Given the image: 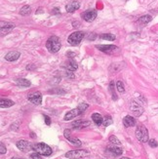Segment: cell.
<instances>
[{
  "instance_id": "obj_1",
  "label": "cell",
  "mask_w": 158,
  "mask_h": 159,
  "mask_svg": "<svg viewBox=\"0 0 158 159\" xmlns=\"http://www.w3.org/2000/svg\"><path fill=\"white\" fill-rule=\"evenodd\" d=\"M61 41L58 36H51L46 42V48L50 53H57L61 49Z\"/></svg>"
},
{
  "instance_id": "obj_2",
  "label": "cell",
  "mask_w": 158,
  "mask_h": 159,
  "mask_svg": "<svg viewBox=\"0 0 158 159\" xmlns=\"http://www.w3.org/2000/svg\"><path fill=\"white\" fill-rule=\"evenodd\" d=\"M32 149L35 152L39 153L40 155H44V156H49L52 154V149L48 144H44V142H38L32 146Z\"/></svg>"
},
{
  "instance_id": "obj_3",
  "label": "cell",
  "mask_w": 158,
  "mask_h": 159,
  "mask_svg": "<svg viewBox=\"0 0 158 159\" xmlns=\"http://www.w3.org/2000/svg\"><path fill=\"white\" fill-rule=\"evenodd\" d=\"M136 137L141 142H148L149 141V135L146 127L143 125H139L136 129Z\"/></svg>"
},
{
  "instance_id": "obj_4",
  "label": "cell",
  "mask_w": 158,
  "mask_h": 159,
  "mask_svg": "<svg viewBox=\"0 0 158 159\" xmlns=\"http://www.w3.org/2000/svg\"><path fill=\"white\" fill-rule=\"evenodd\" d=\"M84 35H85V33H84L83 31H75L69 36V38H67V42L72 46L78 45L84 38Z\"/></svg>"
},
{
  "instance_id": "obj_5",
  "label": "cell",
  "mask_w": 158,
  "mask_h": 159,
  "mask_svg": "<svg viewBox=\"0 0 158 159\" xmlns=\"http://www.w3.org/2000/svg\"><path fill=\"white\" fill-rule=\"evenodd\" d=\"M89 155V152L87 150L84 149H77V150H71L65 153V157L69 158V159H80L84 158L86 156Z\"/></svg>"
},
{
  "instance_id": "obj_6",
  "label": "cell",
  "mask_w": 158,
  "mask_h": 159,
  "mask_svg": "<svg viewBox=\"0 0 158 159\" xmlns=\"http://www.w3.org/2000/svg\"><path fill=\"white\" fill-rule=\"evenodd\" d=\"M97 15H98V12L96 10L94 9H90V10H87L85 12H83L81 14V17L83 18L84 21L88 22V23H91L93 22L95 19L97 18Z\"/></svg>"
},
{
  "instance_id": "obj_7",
  "label": "cell",
  "mask_w": 158,
  "mask_h": 159,
  "mask_svg": "<svg viewBox=\"0 0 158 159\" xmlns=\"http://www.w3.org/2000/svg\"><path fill=\"white\" fill-rule=\"evenodd\" d=\"M96 48L99 49L100 51L103 52V53H107V54H113L115 52L119 51V48L115 45H96Z\"/></svg>"
},
{
  "instance_id": "obj_8",
  "label": "cell",
  "mask_w": 158,
  "mask_h": 159,
  "mask_svg": "<svg viewBox=\"0 0 158 159\" xmlns=\"http://www.w3.org/2000/svg\"><path fill=\"white\" fill-rule=\"evenodd\" d=\"M64 138L69 141L70 144H73V146H75V147H80L81 144V141L79 139L77 138H74V137H72L71 135V132H70V130H64Z\"/></svg>"
},
{
  "instance_id": "obj_9",
  "label": "cell",
  "mask_w": 158,
  "mask_h": 159,
  "mask_svg": "<svg viewBox=\"0 0 158 159\" xmlns=\"http://www.w3.org/2000/svg\"><path fill=\"white\" fill-rule=\"evenodd\" d=\"M28 100L34 105L39 106L42 103V94L40 92H33L28 95Z\"/></svg>"
},
{
  "instance_id": "obj_10",
  "label": "cell",
  "mask_w": 158,
  "mask_h": 159,
  "mask_svg": "<svg viewBox=\"0 0 158 159\" xmlns=\"http://www.w3.org/2000/svg\"><path fill=\"white\" fill-rule=\"evenodd\" d=\"M17 147L24 152H28L29 150H33L32 149V144H30V142L24 141V140H20V141L17 142Z\"/></svg>"
},
{
  "instance_id": "obj_11",
  "label": "cell",
  "mask_w": 158,
  "mask_h": 159,
  "mask_svg": "<svg viewBox=\"0 0 158 159\" xmlns=\"http://www.w3.org/2000/svg\"><path fill=\"white\" fill-rule=\"evenodd\" d=\"M130 109L132 111V113L135 115V116H141L143 112V108H141L140 103H136V102H132L130 106Z\"/></svg>"
},
{
  "instance_id": "obj_12",
  "label": "cell",
  "mask_w": 158,
  "mask_h": 159,
  "mask_svg": "<svg viewBox=\"0 0 158 159\" xmlns=\"http://www.w3.org/2000/svg\"><path fill=\"white\" fill-rule=\"evenodd\" d=\"M1 33L2 35L4 34H7L12 31L13 28L15 27V24H12V23H9V22H1Z\"/></svg>"
},
{
  "instance_id": "obj_13",
  "label": "cell",
  "mask_w": 158,
  "mask_h": 159,
  "mask_svg": "<svg viewBox=\"0 0 158 159\" xmlns=\"http://www.w3.org/2000/svg\"><path fill=\"white\" fill-rule=\"evenodd\" d=\"M80 114H82V112L80 111V109H79L78 108H76L71 109L70 111L67 112V113L64 115V120H65V121H67V120H71V119L75 118L76 116H78V115H80Z\"/></svg>"
},
{
  "instance_id": "obj_14",
  "label": "cell",
  "mask_w": 158,
  "mask_h": 159,
  "mask_svg": "<svg viewBox=\"0 0 158 159\" xmlns=\"http://www.w3.org/2000/svg\"><path fill=\"white\" fill-rule=\"evenodd\" d=\"M79 7H80V3H79L78 1H76V0H73V1L69 2V3L65 6V11H67V13H73L75 12L76 10H78Z\"/></svg>"
},
{
  "instance_id": "obj_15",
  "label": "cell",
  "mask_w": 158,
  "mask_h": 159,
  "mask_svg": "<svg viewBox=\"0 0 158 159\" xmlns=\"http://www.w3.org/2000/svg\"><path fill=\"white\" fill-rule=\"evenodd\" d=\"M20 57H21L20 52L11 51V52H9V53L6 54V56H5V60H6L7 62H15V61H17Z\"/></svg>"
},
{
  "instance_id": "obj_16",
  "label": "cell",
  "mask_w": 158,
  "mask_h": 159,
  "mask_svg": "<svg viewBox=\"0 0 158 159\" xmlns=\"http://www.w3.org/2000/svg\"><path fill=\"white\" fill-rule=\"evenodd\" d=\"M123 124L126 128L129 127H133V126L136 125V119L133 116H130V115H126V116L123 118Z\"/></svg>"
},
{
  "instance_id": "obj_17",
  "label": "cell",
  "mask_w": 158,
  "mask_h": 159,
  "mask_svg": "<svg viewBox=\"0 0 158 159\" xmlns=\"http://www.w3.org/2000/svg\"><path fill=\"white\" fill-rule=\"evenodd\" d=\"M65 67H67V70L75 71L78 68V65H77V62H76L74 60H73V59H69V61L67 62V64H65Z\"/></svg>"
},
{
  "instance_id": "obj_18",
  "label": "cell",
  "mask_w": 158,
  "mask_h": 159,
  "mask_svg": "<svg viewBox=\"0 0 158 159\" xmlns=\"http://www.w3.org/2000/svg\"><path fill=\"white\" fill-rule=\"evenodd\" d=\"M107 152H109L111 155L119 156V155H121L122 153H123V150H122V149H120V147L114 146V147H107Z\"/></svg>"
},
{
  "instance_id": "obj_19",
  "label": "cell",
  "mask_w": 158,
  "mask_h": 159,
  "mask_svg": "<svg viewBox=\"0 0 158 159\" xmlns=\"http://www.w3.org/2000/svg\"><path fill=\"white\" fill-rule=\"evenodd\" d=\"M90 125L89 121H82V120H77V121L73 122L71 126L74 129H81V128H85L87 126Z\"/></svg>"
},
{
  "instance_id": "obj_20",
  "label": "cell",
  "mask_w": 158,
  "mask_h": 159,
  "mask_svg": "<svg viewBox=\"0 0 158 159\" xmlns=\"http://www.w3.org/2000/svg\"><path fill=\"white\" fill-rule=\"evenodd\" d=\"M15 105V103L11 100H8V99H1L0 100V106L1 108H11Z\"/></svg>"
},
{
  "instance_id": "obj_21",
  "label": "cell",
  "mask_w": 158,
  "mask_h": 159,
  "mask_svg": "<svg viewBox=\"0 0 158 159\" xmlns=\"http://www.w3.org/2000/svg\"><path fill=\"white\" fill-rule=\"evenodd\" d=\"M92 119H93V121L94 123L96 124L97 126H100V125H102L103 124V116L100 115V113H93L92 114Z\"/></svg>"
},
{
  "instance_id": "obj_22",
  "label": "cell",
  "mask_w": 158,
  "mask_h": 159,
  "mask_svg": "<svg viewBox=\"0 0 158 159\" xmlns=\"http://www.w3.org/2000/svg\"><path fill=\"white\" fill-rule=\"evenodd\" d=\"M17 85L19 87H24V88H26V87H29L30 86V81L28 80V79H26V78H20V79H18L17 80Z\"/></svg>"
},
{
  "instance_id": "obj_23",
  "label": "cell",
  "mask_w": 158,
  "mask_h": 159,
  "mask_svg": "<svg viewBox=\"0 0 158 159\" xmlns=\"http://www.w3.org/2000/svg\"><path fill=\"white\" fill-rule=\"evenodd\" d=\"M152 21V17L150 15H144V16H141V17L139 19V23L141 24H148L149 22Z\"/></svg>"
},
{
  "instance_id": "obj_24",
  "label": "cell",
  "mask_w": 158,
  "mask_h": 159,
  "mask_svg": "<svg viewBox=\"0 0 158 159\" xmlns=\"http://www.w3.org/2000/svg\"><path fill=\"white\" fill-rule=\"evenodd\" d=\"M100 39H103V40H108V41H114L115 40L116 36L112 33H103L100 35Z\"/></svg>"
},
{
  "instance_id": "obj_25",
  "label": "cell",
  "mask_w": 158,
  "mask_h": 159,
  "mask_svg": "<svg viewBox=\"0 0 158 159\" xmlns=\"http://www.w3.org/2000/svg\"><path fill=\"white\" fill-rule=\"evenodd\" d=\"M31 12V7L29 5H24L20 11V14L21 16H28V14H30Z\"/></svg>"
},
{
  "instance_id": "obj_26",
  "label": "cell",
  "mask_w": 158,
  "mask_h": 159,
  "mask_svg": "<svg viewBox=\"0 0 158 159\" xmlns=\"http://www.w3.org/2000/svg\"><path fill=\"white\" fill-rule=\"evenodd\" d=\"M113 123V120L112 118H111V116L110 115H107V116L103 118V124L105 127H107V126H109L111 125Z\"/></svg>"
},
{
  "instance_id": "obj_27",
  "label": "cell",
  "mask_w": 158,
  "mask_h": 159,
  "mask_svg": "<svg viewBox=\"0 0 158 159\" xmlns=\"http://www.w3.org/2000/svg\"><path fill=\"white\" fill-rule=\"evenodd\" d=\"M109 91L111 93V96H112V100H117V96L115 94V92H114V82L111 81L109 83Z\"/></svg>"
},
{
  "instance_id": "obj_28",
  "label": "cell",
  "mask_w": 158,
  "mask_h": 159,
  "mask_svg": "<svg viewBox=\"0 0 158 159\" xmlns=\"http://www.w3.org/2000/svg\"><path fill=\"white\" fill-rule=\"evenodd\" d=\"M109 142H111V144H116V146H120V144H121L120 141H119V140L117 139V137H116V136H114V135H112V136H110V137H109Z\"/></svg>"
},
{
  "instance_id": "obj_29",
  "label": "cell",
  "mask_w": 158,
  "mask_h": 159,
  "mask_svg": "<svg viewBox=\"0 0 158 159\" xmlns=\"http://www.w3.org/2000/svg\"><path fill=\"white\" fill-rule=\"evenodd\" d=\"M116 87H117V90H118L120 93H124L125 92V88H124V84L122 83L121 81H118L116 83Z\"/></svg>"
},
{
  "instance_id": "obj_30",
  "label": "cell",
  "mask_w": 158,
  "mask_h": 159,
  "mask_svg": "<svg viewBox=\"0 0 158 159\" xmlns=\"http://www.w3.org/2000/svg\"><path fill=\"white\" fill-rule=\"evenodd\" d=\"M148 142V144H149V147H158V142L156 140H154V139H151V140H149V141Z\"/></svg>"
},
{
  "instance_id": "obj_31",
  "label": "cell",
  "mask_w": 158,
  "mask_h": 159,
  "mask_svg": "<svg viewBox=\"0 0 158 159\" xmlns=\"http://www.w3.org/2000/svg\"><path fill=\"white\" fill-rule=\"evenodd\" d=\"M6 147H5V146H4V144L3 142H1V144H0V153H1V154H5V153H6Z\"/></svg>"
},
{
  "instance_id": "obj_32",
  "label": "cell",
  "mask_w": 158,
  "mask_h": 159,
  "mask_svg": "<svg viewBox=\"0 0 158 159\" xmlns=\"http://www.w3.org/2000/svg\"><path fill=\"white\" fill-rule=\"evenodd\" d=\"M30 158L31 159H42L41 156H40V154H39V153H37V152L32 153V154L30 155Z\"/></svg>"
},
{
  "instance_id": "obj_33",
  "label": "cell",
  "mask_w": 158,
  "mask_h": 159,
  "mask_svg": "<svg viewBox=\"0 0 158 159\" xmlns=\"http://www.w3.org/2000/svg\"><path fill=\"white\" fill-rule=\"evenodd\" d=\"M64 75L67 76V78H74V75L72 74V72H71L70 70H69V71L67 70V71H65V72H64Z\"/></svg>"
},
{
  "instance_id": "obj_34",
  "label": "cell",
  "mask_w": 158,
  "mask_h": 159,
  "mask_svg": "<svg viewBox=\"0 0 158 159\" xmlns=\"http://www.w3.org/2000/svg\"><path fill=\"white\" fill-rule=\"evenodd\" d=\"M44 119H45V123L46 125H50L51 124V119L48 115H44Z\"/></svg>"
},
{
  "instance_id": "obj_35",
  "label": "cell",
  "mask_w": 158,
  "mask_h": 159,
  "mask_svg": "<svg viewBox=\"0 0 158 159\" xmlns=\"http://www.w3.org/2000/svg\"><path fill=\"white\" fill-rule=\"evenodd\" d=\"M72 26L74 27V28H78V27L80 26V23H79V22H73Z\"/></svg>"
},
{
  "instance_id": "obj_36",
  "label": "cell",
  "mask_w": 158,
  "mask_h": 159,
  "mask_svg": "<svg viewBox=\"0 0 158 159\" xmlns=\"http://www.w3.org/2000/svg\"><path fill=\"white\" fill-rule=\"evenodd\" d=\"M95 38H96V34L92 33V34H90L89 36H88V40H94Z\"/></svg>"
},
{
  "instance_id": "obj_37",
  "label": "cell",
  "mask_w": 158,
  "mask_h": 159,
  "mask_svg": "<svg viewBox=\"0 0 158 159\" xmlns=\"http://www.w3.org/2000/svg\"><path fill=\"white\" fill-rule=\"evenodd\" d=\"M52 14H61V11L58 8H55V9H53V11H52Z\"/></svg>"
},
{
  "instance_id": "obj_38",
  "label": "cell",
  "mask_w": 158,
  "mask_h": 159,
  "mask_svg": "<svg viewBox=\"0 0 158 159\" xmlns=\"http://www.w3.org/2000/svg\"><path fill=\"white\" fill-rule=\"evenodd\" d=\"M38 10H39V11H37L36 14H40V13H43V12H44V11H42L41 8H39V9H38Z\"/></svg>"
},
{
  "instance_id": "obj_39",
  "label": "cell",
  "mask_w": 158,
  "mask_h": 159,
  "mask_svg": "<svg viewBox=\"0 0 158 159\" xmlns=\"http://www.w3.org/2000/svg\"><path fill=\"white\" fill-rule=\"evenodd\" d=\"M30 137H31V138H35V136H34L33 133H30Z\"/></svg>"
},
{
  "instance_id": "obj_40",
  "label": "cell",
  "mask_w": 158,
  "mask_h": 159,
  "mask_svg": "<svg viewBox=\"0 0 158 159\" xmlns=\"http://www.w3.org/2000/svg\"><path fill=\"white\" fill-rule=\"evenodd\" d=\"M121 159H130V158H128V157H122Z\"/></svg>"
},
{
  "instance_id": "obj_41",
  "label": "cell",
  "mask_w": 158,
  "mask_h": 159,
  "mask_svg": "<svg viewBox=\"0 0 158 159\" xmlns=\"http://www.w3.org/2000/svg\"><path fill=\"white\" fill-rule=\"evenodd\" d=\"M13 159H20V158H17V157H15V158H13Z\"/></svg>"
}]
</instances>
